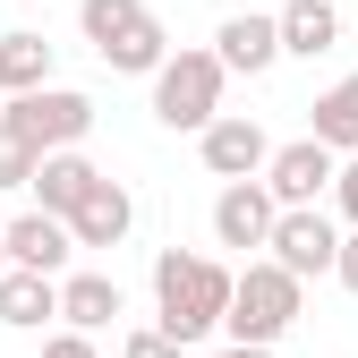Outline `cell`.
Wrapping results in <instances>:
<instances>
[{"label":"cell","mask_w":358,"mask_h":358,"mask_svg":"<svg viewBox=\"0 0 358 358\" xmlns=\"http://www.w3.org/2000/svg\"><path fill=\"white\" fill-rule=\"evenodd\" d=\"M231 290H239V273L213 264V256H196V248H162L154 256V324L179 350L205 341L213 324H231Z\"/></svg>","instance_id":"1"},{"label":"cell","mask_w":358,"mask_h":358,"mask_svg":"<svg viewBox=\"0 0 358 358\" xmlns=\"http://www.w3.org/2000/svg\"><path fill=\"white\" fill-rule=\"evenodd\" d=\"M77 26L103 52V69H120V77H162L171 69V34L145 0H77Z\"/></svg>","instance_id":"2"},{"label":"cell","mask_w":358,"mask_h":358,"mask_svg":"<svg viewBox=\"0 0 358 358\" xmlns=\"http://www.w3.org/2000/svg\"><path fill=\"white\" fill-rule=\"evenodd\" d=\"M307 316V282L299 273H282L273 256H248V273H239V290H231V350H273L290 324Z\"/></svg>","instance_id":"3"},{"label":"cell","mask_w":358,"mask_h":358,"mask_svg":"<svg viewBox=\"0 0 358 358\" xmlns=\"http://www.w3.org/2000/svg\"><path fill=\"white\" fill-rule=\"evenodd\" d=\"M222 85H231V69L188 43V52H171V69L154 77V120H162V128H196V137H205V128L222 120Z\"/></svg>","instance_id":"4"},{"label":"cell","mask_w":358,"mask_h":358,"mask_svg":"<svg viewBox=\"0 0 358 358\" xmlns=\"http://www.w3.org/2000/svg\"><path fill=\"white\" fill-rule=\"evenodd\" d=\"M0 128H17L34 154H77L85 137H94V103H85L77 85H43V94H17L9 111H0Z\"/></svg>","instance_id":"5"},{"label":"cell","mask_w":358,"mask_h":358,"mask_svg":"<svg viewBox=\"0 0 358 358\" xmlns=\"http://www.w3.org/2000/svg\"><path fill=\"white\" fill-rule=\"evenodd\" d=\"M282 264V273H299V282H324L333 264H341V231H333V213L324 205H307V213H282L273 222V248H264Z\"/></svg>","instance_id":"6"},{"label":"cell","mask_w":358,"mask_h":358,"mask_svg":"<svg viewBox=\"0 0 358 358\" xmlns=\"http://www.w3.org/2000/svg\"><path fill=\"white\" fill-rule=\"evenodd\" d=\"M341 179V154L333 145H316V137H299V145H273V162H264V188H273V205L282 213H307L324 188Z\"/></svg>","instance_id":"7"},{"label":"cell","mask_w":358,"mask_h":358,"mask_svg":"<svg viewBox=\"0 0 358 358\" xmlns=\"http://www.w3.org/2000/svg\"><path fill=\"white\" fill-rule=\"evenodd\" d=\"M196 154H205V171L222 179V188H239V179H264V162H273V137H264L248 111H222L205 137H196Z\"/></svg>","instance_id":"8"},{"label":"cell","mask_w":358,"mask_h":358,"mask_svg":"<svg viewBox=\"0 0 358 358\" xmlns=\"http://www.w3.org/2000/svg\"><path fill=\"white\" fill-rule=\"evenodd\" d=\"M273 222H282V205H273L264 179H239V188L213 196V239L222 248H273Z\"/></svg>","instance_id":"9"},{"label":"cell","mask_w":358,"mask_h":358,"mask_svg":"<svg viewBox=\"0 0 358 358\" xmlns=\"http://www.w3.org/2000/svg\"><path fill=\"white\" fill-rule=\"evenodd\" d=\"M213 60L231 69V77H264V69L282 60V17H256V9L222 17V34H213Z\"/></svg>","instance_id":"10"},{"label":"cell","mask_w":358,"mask_h":358,"mask_svg":"<svg viewBox=\"0 0 358 358\" xmlns=\"http://www.w3.org/2000/svg\"><path fill=\"white\" fill-rule=\"evenodd\" d=\"M69 256H77V231H69L60 213H17V222H9V264L69 282Z\"/></svg>","instance_id":"11"},{"label":"cell","mask_w":358,"mask_h":358,"mask_svg":"<svg viewBox=\"0 0 358 358\" xmlns=\"http://www.w3.org/2000/svg\"><path fill=\"white\" fill-rule=\"evenodd\" d=\"M52 316H60V282L9 264V273H0V324H9V333H43Z\"/></svg>","instance_id":"12"},{"label":"cell","mask_w":358,"mask_h":358,"mask_svg":"<svg viewBox=\"0 0 358 358\" xmlns=\"http://www.w3.org/2000/svg\"><path fill=\"white\" fill-rule=\"evenodd\" d=\"M103 188V171L85 162V154H43V179H34V213H60L77 222V205Z\"/></svg>","instance_id":"13"},{"label":"cell","mask_w":358,"mask_h":358,"mask_svg":"<svg viewBox=\"0 0 358 358\" xmlns=\"http://www.w3.org/2000/svg\"><path fill=\"white\" fill-rule=\"evenodd\" d=\"M307 137H316V145H333L341 162L358 154V69H350V77H333L324 94L307 103Z\"/></svg>","instance_id":"14"},{"label":"cell","mask_w":358,"mask_h":358,"mask_svg":"<svg viewBox=\"0 0 358 358\" xmlns=\"http://www.w3.org/2000/svg\"><path fill=\"white\" fill-rule=\"evenodd\" d=\"M69 231H77V248H120L128 231H137V196H128L120 179H103V188L77 205V222H69Z\"/></svg>","instance_id":"15"},{"label":"cell","mask_w":358,"mask_h":358,"mask_svg":"<svg viewBox=\"0 0 358 358\" xmlns=\"http://www.w3.org/2000/svg\"><path fill=\"white\" fill-rule=\"evenodd\" d=\"M120 307H128V299H120L111 273H69V282H60V324H69V333H103Z\"/></svg>","instance_id":"16"},{"label":"cell","mask_w":358,"mask_h":358,"mask_svg":"<svg viewBox=\"0 0 358 358\" xmlns=\"http://www.w3.org/2000/svg\"><path fill=\"white\" fill-rule=\"evenodd\" d=\"M52 85V43H43L34 26H17V34H0V94H43Z\"/></svg>","instance_id":"17"},{"label":"cell","mask_w":358,"mask_h":358,"mask_svg":"<svg viewBox=\"0 0 358 358\" xmlns=\"http://www.w3.org/2000/svg\"><path fill=\"white\" fill-rule=\"evenodd\" d=\"M341 43V9L333 0H290L282 9V60H316Z\"/></svg>","instance_id":"18"},{"label":"cell","mask_w":358,"mask_h":358,"mask_svg":"<svg viewBox=\"0 0 358 358\" xmlns=\"http://www.w3.org/2000/svg\"><path fill=\"white\" fill-rule=\"evenodd\" d=\"M43 179V154L17 137V128H0V188H34Z\"/></svg>","instance_id":"19"},{"label":"cell","mask_w":358,"mask_h":358,"mask_svg":"<svg viewBox=\"0 0 358 358\" xmlns=\"http://www.w3.org/2000/svg\"><path fill=\"white\" fill-rule=\"evenodd\" d=\"M120 358H179V341H171L162 324H145V333H128V341H120Z\"/></svg>","instance_id":"20"},{"label":"cell","mask_w":358,"mask_h":358,"mask_svg":"<svg viewBox=\"0 0 358 358\" xmlns=\"http://www.w3.org/2000/svg\"><path fill=\"white\" fill-rule=\"evenodd\" d=\"M43 358H103V350H94V333H69V324H60L52 341H43Z\"/></svg>","instance_id":"21"},{"label":"cell","mask_w":358,"mask_h":358,"mask_svg":"<svg viewBox=\"0 0 358 358\" xmlns=\"http://www.w3.org/2000/svg\"><path fill=\"white\" fill-rule=\"evenodd\" d=\"M333 205H341V222L358 231V154H350V162H341V179H333Z\"/></svg>","instance_id":"22"},{"label":"cell","mask_w":358,"mask_h":358,"mask_svg":"<svg viewBox=\"0 0 358 358\" xmlns=\"http://www.w3.org/2000/svg\"><path fill=\"white\" fill-rule=\"evenodd\" d=\"M333 282L358 299V231H341V264H333Z\"/></svg>","instance_id":"23"},{"label":"cell","mask_w":358,"mask_h":358,"mask_svg":"<svg viewBox=\"0 0 358 358\" xmlns=\"http://www.w3.org/2000/svg\"><path fill=\"white\" fill-rule=\"evenodd\" d=\"M0 273H9V222H0Z\"/></svg>","instance_id":"24"},{"label":"cell","mask_w":358,"mask_h":358,"mask_svg":"<svg viewBox=\"0 0 358 358\" xmlns=\"http://www.w3.org/2000/svg\"><path fill=\"white\" fill-rule=\"evenodd\" d=\"M231 358H273V350H231Z\"/></svg>","instance_id":"25"},{"label":"cell","mask_w":358,"mask_h":358,"mask_svg":"<svg viewBox=\"0 0 358 358\" xmlns=\"http://www.w3.org/2000/svg\"><path fill=\"white\" fill-rule=\"evenodd\" d=\"M333 9H341V0H333Z\"/></svg>","instance_id":"26"}]
</instances>
